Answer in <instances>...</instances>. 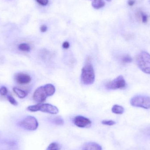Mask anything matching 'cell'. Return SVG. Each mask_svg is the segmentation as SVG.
Returning <instances> with one entry per match:
<instances>
[{
    "label": "cell",
    "mask_w": 150,
    "mask_h": 150,
    "mask_svg": "<svg viewBox=\"0 0 150 150\" xmlns=\"http://www.w3.org/2000/svg\"><path fill=\"white\" fill-rule=\"evenodd\" d=\"M102 147L98 144L95 142H87L82 147V150H102Z\"/></svg>",
    "instance_id": "30bf717a"
},
{
    "label": "cell",
    "mask_w": 150,
    "mask_h": 150,
    "mask_svg": "<svg viewBox=\"0 0 150 150\" xmlns=\"http://www.w3.org/2000/svg\"><path fill=\"white\" fill-rule=\"evenodd\" d=\"M137 14V17L141 19V21L144 23H146L149 21V16L142 11H138Z\"/></svg>",
    "instance_id": "4fadbf2b"
},
{
    "label": "cell",
    "mask_w": 150,
    "mask_h": 150,
    "mask_svg": "<svg viewBox=\"0 0 150 150\" xmlns=\"http://www.w3.org/2000/svg\"><path fill=\"white\" fill-rule=\"evenodd\" d=\"M13 91L17 95L18 97L20 98H24L27 95V93L25 91L18 88L15 87L13 88Z\"/></svg>",
    "instance_id": "7c38bea8"
},
{
    "label": "cell",
    "mask_w": 150,
    "mask_h": 150,
    "mask_svg": "<svg viewBox=\"0 0 150 150\" xmlns=\"http://www.w3.org/2000/svg\"><path fill=\"white\" fill-rule=\"evenodd\" d=\"M106 1H108L110 2L111 1H112V0H106Z\"/></svg>",
    "instance_id": "484cf974"
},
{
    "label": "cell",
    "mask_w": 150,
    "mask_h": 150,
    "mask_svg": "<svg viewBox=\"0 0 150 150\" xmlns=\"http://www.w3.org/2000/svg\"><path fill=\"white\" fill-rule=\"evenodd\" d=\"M38 111L47 113L51 114H56L59 113V109L55 106L50 104L38 103Z\"/></svg>",
    "instance_id": "52a82bcc"
},
{
    "label": "cell",
    "mask_w": 150,
    "mask_h": 150,
    "mask_svg": "<svg viewBox=\"0 0 150 150\" xmlns=\"http://www.w3.org/2000/svg\"><path fill=\"white\" fill-rule=\"evenodd\" d=\"M39 4L42 6H46L49 2L48 0H35Z\"/></svg>",
    "instance_id": "7402d4cb"
},
{
    "label": "cell",
    "mask_w": 150,
    "mask_h": 150,
    "mask_svg": "<svg viewBox=\"0 0 150 150\" xmlns=\"http://www.w3.org/2000/svg\"><path fill=\"white\" fill-rule=\"evenodd\" d=\"M137 64L138 67L145 74H150V54L142 52L137 57Z\"/></svg>",
    "instance_id": "3957f363"
},
{
    "label": "cell",
    "mask_w": 150,
    "mask_h": 150,
    "mask_svg": "<svg viewBox=\"0 0 150 150\" xmlns=\"http://www.w3.org/2000/svg\"><path fill=\"white\" fill-rule=\"evenodd\" d=\"M130 104L133 106L150 109V97L137 95L133 97L130 100Z\"/></svg>",
    "instance_id": "277c9868"
},
{
    "label": "cell",
    "mask_w": 150,
    "mask_h": 150,
    "mask_svg": "<svg viewBox=\"0 0 150 150\" xmlns=\"http://www.w3.org/2000/svg\"><path fill=\"white\" fill-rule=\"evenodd\" d=\"M133 59L132 57L128 54L124 55L122 57L121 61L123 63H129L132 62Z\"/></svg>",
    "instance_id": "ac0fdd59"
},
{
    "label": "cell",
    "mask_w": 150,
    "mask_h": 150,
    "mask_svg": "<svg viewBox=\"0 0 150 150\" xmlns=\"http://www.w3.org/2000/svg\"><path fill=\"white\" fill-rule=\"evenodd\" d=\"M52 122L57 126H62L64 125V121L63 118L61 116H56L52 119Z\"/></svg>",
    "instance_id": "9a60e30c"
},
{
    "label": "cell",
    "mask_w": 150,
    "mask_h": 150,
    "mask_svg": "<svg viewBox=\"0 0 150 150\" xmlns=\"http://www.w3.org/2000/svg\"><path fill=\"white\" fill-rule=\"evenodd\" d=\"M126 86V81L123 76H119L112 81L107 83L105 87L107 90H115L123 89Z\"/></svg>",
    "instance_id": "8992f818"
},
{
    "label": "cell",
    "mask_w": 150,
    "mask_h": 150,
    "mask_svg": "<svg viewBox=\"0 0 150 150\" xmlns=\"http://www.w3.org/2000/svg\"><path fill=\"white\" fill-rule=\"evenodd\" d=\"M92 1V5L94 8L99 9L105 6V3L103 0H91Z\"/></svg>",
    "instance_id": "8fae6325"
},
{
    "label": "cell",
    "mask_w": 150,
    "mask_h": 150,
    "mask_svg": "<svg viewBox=\"0 0 150 150\" xmlns=\"http://www.w3.org/2000/svg\"><path fill=\"white\" fill-rule=\"evenodd\" d=\"M62 46L65 49H68L70 46V45L68 41H65L62 44Z\"/></svg>",
    "instance_id": "cb8c5ba5"
},
{
    "label": "cell",
    "mask_w": 150,
    "mask_h": 150,
    "mask_svg": "<svg viewBox=\"0 0 150 150\" xmlns=\"http://www.w3.org/2000/svg\"><path fill=\"white\" fill-rule=\"evenodd\" d=\"M61 146L58 143L53 142L50 144L47 150H60Z\"/></svg>",
    "instance_id": "e0dca14e"
},
{
    "label": "cell",
    "mask_w": 150,
    "mask_h": 150,
    "mask_svg": "<svg viewBox=\"0 0 150 150\" xmlns=\"http://www.w3.org/2000/svg\"><path fill=\"white\" fill-rule=\"evenodd\" d=\"M19 50L23 52H29L30 51V46L27 43H22L18 46Z\"/></svg>",
    "instance_id": "2e32d148"
},
{
    "label": "cell",
    "mask_w": 150,
    "mask_h": 150,
    "mask_svg": "<svg viewBox=\"0 0 150 150\" xmlns=\"http://www.w3.org/2000/svg\"><path fill=\"white\" fill-rule=\"evenodd\" d=\"M55 92V86L53 85L51 83L47 84L36 89L33 93V100L38 104L42 103L45 101L48 97L54 94Z\"/></svg>",
    "instance_id": "6da1fadb"
},
{
    "label": "cell",
    "mask_w": 150,
    "mask_h": 150,
    "mask_svg": "<svg viewBox=\"0 0 150 150\" xmlns=\"http://www.w3.org/2000/svg\"><path fill=\"white\" fill-rule=\"evenodd\" d=\"M112 111L115 114L121 115L124 113V108L122 106L115 105L112 108Z\"/></svg>",
    "instance_id": "5bb4252c"
},
{
    "label": "cell",
    "mask_w": 150,
    "mask_h": 150,
    "mask_svg": "<svg viewBox=\"0 0 150 150\" xmlns=\"http://www.w3.org/2000/svg\"><path fill=\"white\" fill-rule=\"evenodd\" d=\"M18 125L24 129L33 131L38 129L39 123L35 117L32 116H28L18 122Z\"/></svg>",
    "instance_id": "5b68a950"
},
{
    "label": "cell",
    "mask_w": 150,
    "mask_h": 150,
    "mask_svg": "<svg viewBox=\"0 0 150 150\" xmlns=\"http://www.w3.org/2000/svg\"><path fill=\"white\" fill-rule=\"evenodd\" d=\"M7 98H8V100L9 102L14 106H17L18 105V102H17L16 100H15V99L12 97L11 95H8L7 96Z\"/></svg>",
    "instance_id": "d6986e66"
},
{
    "label": "cell",
    "mask_w": 150,
    "mask_h": 150,
    "mask_svg": "<svg viewBox=\"0 0 150 150\" xmlns=\"http://www.w3.org/2000/svg\"><path fill=\"white\" fill-rule=\"evenodd\" d=\"M101 123L103 125H106V126H112L115 125L116 122L113 120H103L101 122Z\"/></svg>",
    "instance_id": "ffe728a7"
},
{
    "label": "cell",
    "mask_w": 150,
    "mask_h": 150,
    "mask_svg": "<svg viewBox=\"0 0 150 150\" xmlns=\"http://www.w3.org/2000/svg\"><path fill=\"white\" fill-rule=\"evenodd\" d=\"M15 79L18 83L21 84L29 83L31 81L30 75L23 73H18L15 76Z\"/></svg>",
    "instance_id": "9c48e42d"
},
{
    "label": "cell",
    "mask_w": 150,
    "mask_h": 150,
    "mask_svg": "<svg viewBox=\"0 0 150 150\" xmlns=\"http://www.w3.org/2000/svg\"><path fill=\"white\" fill-rule=\"evenodd\" d=\"M8 93V89L5 86H2L0 88V94L3 96L6 95Z\"/></svg>",
    "instance_id": "44dd1931"
},
{
    "label": "cell",
    "mask_w": 150,
    "mask_h": 150,
    "mask_svg": "<svg viewBox=\"0 0 150 150\" xmlns=\"http://www.w3.org/2000/svg\"><path fill=\"white\" fill-rule=\"evenodd\" d=\"M89 59L86 64L82 68L81 72V81L85 85H91L95 81V73L93 67Z\"/></svg>",
    "instance_id": "7a4b0ae2"
},
{
    "label": "cell",
    "mask_w": 150,
    "mask_h": 150,
    "mask_svg": "<svg viewBox=\"0 0 150 150\" xmlns=\"http://www.w3.org/2000/svg\"><path fill=\"white\" fill-rule=\"evenodd\" d=\"M40 31L42 33L46 32L47 30V27L45 25H43L40 27Z\"/></svg>",
    "instance_id": "603a6c76"
},
{
    "label": "cell",
    "mask_w": 150,
    "mask_h": 150,
    "mask_svg": "<svg viewBox=\"0 0 150 150\" xmlns=\"http://www.w3.org/2000/svg\"><path fill=\"white\" fill-rule=\"evenodd\" d=\"M135 2L136 1L135 0H129L128 4L129 6H133L135 4Z\"/></svg>",
    "instance_id": "d4e9b609"
},
{
    "label": "cell",
    "mask_w": 150,
    "mask_h": 150,
    "mask_svg": "<svg viewBox=\"0 0 150 150\" xmlns=\"http://www.w3.org/2000/svg\"><path fill=\"white\" fill-rule=\"evenodd\" d=\"M74 122L76 126L80 128L88 127L91 124L90 120L81 115L76 116L74 118Z\"/></svg>",
    "instance_id": "ba28073f"
}]
</instances>
